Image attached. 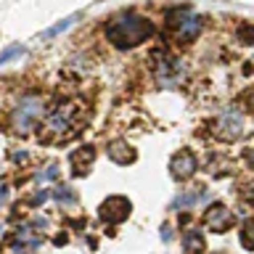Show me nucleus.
Segmentation results:
<instances>
[{
  "label": "nucleus",
  "mask_w": 254,
  "mask_h": 254,
  "mask_svg": "<svg viewBox=\"0 0 254 254\" xmlns=\"http://www.w3.org/2000/svg\"><path fill=\"white\" fill-rule=\"evenodd\" d=\"M103 32H106V40L114 48H135V45L146 43V40L151 37L154 27H151V21L146 19V16L125 11V13L111 16Z\"/></svg>",
  "instance_id": "f257e3e1"
},
{
  "label": "nucleus",
  "mask_w": 254,
  "mask_h": 254,
  "mask_svg": "<svg viewBox=\"0 0 254 254\" xmlns=\"http://www.w3.org/2000/svg\"><path fill=\"white\" fill-rule=\"evenodd\" d=\"M77 125H79V106L77 103H56L53 109H48V117H45V125H43V132L48 140H66L77 132Z\"/></svg>",
  "instance_id": "f03ea898"
},
{
  "label": "nucleus",
  "mask_w": 254,
  "mask_h": 254,
  "mask_svg": "<svg viewBox=\"0 0 254 254\" xmlns=\"http://www.w3.org/2000/svg\"><path fill=\"white\" fill-rule=\"evenodd\" d=\"M43 114H45V101H43V95H37V93L24 95V98L16 103V109H13V114H11L13 132L27 135L32 127H37V122L43 119Z\"/></svg>",
  "instance_id": "7ed1b4c3"
},
{
  "label": "nucleus",
  "mask_w": 254,
  "mask_h": 254,
  "mask_svg": "<svg viewBox=\"0 0 254 254\" xmlns=\"http://www.w3.org/2000/svg\"><path fill=\"white\" fill-rule=\"evenodd\" d=\"M201 16L193 13V11H175L170 19H167V29H170V37L175 43L186 45V43H193V40L201 35Z\"/></svg>",
  "instance_id": "20e7f679"
},
{
  "label": "nucleus",
  "mask_w": 254,
  "mask_h": 254,
  "mask_svg": "<svg viewBox=\"0 0 254 254\" xmlns=\"http://www.w3.org/2000/svg\"><path fill=\"white\" fill-rule=\"evenodd\" d=\"M244 127H246L244 114L236 111V109H230V111L217 117V122L212 125V132L217 135L220 140H238L244 135Z\"/></svg>",
  "instance_id": "39448f33"
},
{
  "label": "nucleus",
  "mask_w": 254,
  "mask_h": 254,
  "mask_svg": "<svg viewBox=\"0 0 254 254\" xmlns=\"http://www.w3.org/2000/svg\"><path fill=\"white\" fill-rule=\"evenodd\" d=\"M154 77L162 87H175L183 79V66L180 61L170 53H159L154 64Z\"/></svg>",
  "instance_id": "423d86ee"
},
{
  "label": "nucleus",
  "mask_w": 254,
  "mask_h": 254,
  "mask_svg": "<svg viewBox=\"0 0 254 254\" xmlns=\"http://www.w3.org/2000/svg\"><path fill=\"white\" fill-rule=\"evenodd\" d=\"M130 209H132V204L127 201L125 196H109L106 201L101 204V217L111 222V225H119V222H125L127 217H130Z\"/></svg>",
  "instance_id": "0eeeda50"
},
{
  "label": "nucleus",
  "mask_w": 254,
  "mask_h": 254,
  "mask_svg": "<svg viewBox=\"0 0 254 254\" xmlns=\"http://www.w3.org/2000/svg\"><path fill=\"white\" fill-rule=\"evenodd\" d=\"M204 222H206V228H209L212 233H225V230L233 228L236 217L225 204H212L204 214Z\"/></svg>",
  "instance_id": "6e6552de"
},
{
  "label": "nucleus",
  "mask_w": 254,
  "mask_h": 254,
  "mask_svg": "<svg viewBox=\"0 0 254 254\" xmlns=\"http://www.w3.org/2000/svg\"><path fill=\"white\" fill-rule=\"evenodd\" d=\"M170 172L175 180H188L190 175L196 172V156L190 154V151H178L172 159H170Z\"/></svg>",
  "instance_id": "1a4fd4ad"
},
{
  "label": "nucleus",
  "mask_w": 254,
  "mask_h": 254,
  "mask_svg": "<svg viewBox=\"0 0 254 254\" xmlns=\"http://www.w3.org/2000/svg\"><path fill=\"white\" fill-rule=\"evenodd\" d=\"M93 159H95V148L93 146H85V148H77L74 154L69 156V164H71V172L74 175H85L87 170H90V164H93Z\"/></svg>",
  "instance_id": "9d476101"
},
{
  "label": "nucleus",
  "mask_w": 254,
  "mask_h": 254,
  "mask_svg": "<svg viewBox=\"0 0 254 254\" xmlns=\"http://www.w3.org/2000/svg\"><path fill=\"white\" fill-rule=\"evenodd\" d=\"M109 156L114 159L117 164H130V162H135V151H132V146L127 140H114L109 146Z\"/></svg>",
  "instance_id": "9b49d317"
},
{
  "label": "nucleus",
  "mask_w": 254,
  "mask_h": 254,
  "mask_svg": "<svg viewBox=\"0 0 254 254\" xmlns=\"http://www.w3.org/2000/svg\"><path fill=\"white\" fill-rule=\"evenodd\" d=\"M198 201H201V190H183L172 201V209H193Z\"/></svg>",
  "instance_id": "f8f14e48"
},
{
  "label": "nucleus",
  "mask_w": 254,
  "mask_h": 254,
  "mask_svg": "<svg viewBox=\"0 0 254 254\" xmlns=\"http://www.w3.org/2000/svg\"><path fill=\"white\" fill-rule=\"evenodd\" d=\"M186 249H188L190 254L204 252V238L198 236V230H188V233H186Z\"/></svg>",
  "instance_id": "ddd939ff"
},
{
  "label": "nucleus",
  "mask_w": 254,
  "mask_h": 254,
  "mask_svg": "<svg viewBox=\"0 0 254 254\" xmlns=\"http://www.w3.org/2000/svg\"><path fill=\"white\" fill-rule=\"evenodd\" d=\"M56 198H59V204H66V206H71V204L77 201V196L71 193V188H66V186L56 188Z\"/></svg>",
  "instance_id": "4468645a"
},
{
  "label": "nucleus",
  "mask_w": 254,
  "mask_h": 254,
  "mask_svg": "<svg viewBox=\"0 0 254 254\" xmlns=\"http://www.w3.org/2000/svg\"><path fill=\"white\" fill-rule=\"evenodd\" d=\"M71 21H74V16H69V19H64V21H59V24H56V27H51V29H48L45 35H43V37H56V35H59V32H64V29H69V27H71Z\"/></svg>",
  "instance_id": "2eb2a0df"
},
{
  "label": "nucleus",
  "mask_w": 254,
  "mask_h": 254,
  "mask_svg": "<svg viewBox=\"0 0 254 254\" xmlns=\"http://www.w3.org/2000/svg\"><path fill=\"white\" fill-rule=\"evenodd\" d=\"M19 53H24V48L21 45H13V48H5L3 53H0V66H3L5 61H11L13 56H19Z\"/></svg>",
  "instance_id": "dca6fc26"
},
{
  "label": "nucleus",
  "mask_w": 254,
  "mask_h": 254,
  "mask_svg": "<svg viewBox=\"0 0 254 254\" xmlns=\"http://www.w3.org/2000/svg\"><path fill=\"white\" fill-rule=\"evenodd\" d=\"M56 175H59L56 164H48V167H45V172H40V180H51V178H56Z\"/></svg>",
  "instance_id": "f3484780"
}]
</instances>
